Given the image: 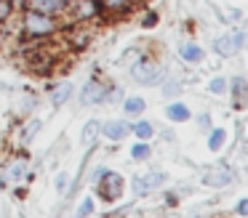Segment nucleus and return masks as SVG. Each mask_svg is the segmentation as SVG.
<instances>
[{
	"label": "nucleus",
	"instance_id": "473e14b6",
	"mask_svg": "<svg viewBox=\"0 0 248 218\" xmlns=\"http://www.w3.org/2000/svg\"><path fill=\"white\" fill-rule=\"evenodd\" d=\"M208 122H211V117H208V115H200V125L208 128Z\"/></svg>",
	"mask_w": 248,
	"mask_h": 218
},
{
	"label": "nucleus",
	"instance_id": "20e7f679",
	"mask_svg": "<svg viewBox=\"0 0 248 218\" xmlns=\"http://www.w3.org/2000/svg\"><path fill=\"white\" fill-rule=\"evenodd\" d=\"M93 186L99 189V197H102L104 202H115V200H120V197H123L125 181H123V175H120V173H115V170H107V173H104Z\"/></svg>",
	"mask_w": 248,
	"mask_h": 218
},
{
	"label": "nucleus",
	"instance_id": "c85d7f7f",
	"mask_svg": "<svg viewBox=\"0 0 248 218\" xmlns=\"http://www.w3.org/2000/svg\"><path fill=\"white\" fill-rule=\"evenodd\" d=\"M104 173H107V168H102V165H99V168H93V173H91V184H96V181L102 178Z\"/></svg>",
	"mask_w": 248,
	"mask_h": 218
},
{
	"label": "nucleus",
	"instance_id": "423d86ee",
	"mask_svg": "<svg viewBox=\"0 0 248 218\" xmlns=\"http://www.w3.org/2000/svg\"><path fill=\"white\" fill-rule=\"evenodd\" d=\"M107 101V85L102 80H91L86 83V88L80 90V104L83 106H99Z\"/></svg>",
	"mask_w": 248,
	"mask_h": 218
},
{
	"label": "nucleus",
	"instance_id": "f704fd0d",
	"mask_svg": "<svg viewBox=\"0 0 248 218\" xmlns=\"http://www.w3.org/2000/svg\"><path fill=\"white\" fill-rule=\"evenodd\" d=\"M64 3H70V0H64Z\"/></svg>",
	"mask_w": 248,
	"mask_h": 218
},
{
	"label": "nucleus",
	"instance_id": "7ed1b4c3",
	"mask_svg": "<svg viewBox=\"0 0 248 218\" xmlns=\"http://www.w3.org/2000/svg\"><path fill=\"white\" fill-rule=\"evenodd\" d=\"M131 77H134L136 83H141V85H157L160 77H163V69H160V64H157L155 58L139 56L134 64H131Z\"/></svg>",
	"mask_w": 248,
	"mask_h": 218
},
{
	"label": "nucleus",
	"instance_id": "1a4fd4ad",
	"mask_svg": "<svg viewBox=\"0 0 248 218\" xmlns=\"http://www.w3.org/2000/svg\"><path fill=\"white\" fill-rule=\"evenodd\" d=\"M64 35H67V40H70V45L78 48V51L91 43V29H88L86 24H78V21H70V24H67Z\"/></svg>",
	"mask_w": 248,
	"mask_h": 218
},
{
	"label": "nucleus",
	"instance_id": "c756f323",
	"mask_svg": "<svg viewBox=\"0 0 248 218\" xmlns=\"http://www.w3.org/2000/svg\"><path fill=\"white\" fill-rule=\"evenodd\" d=\"M163 93H166V96H173V93H179V85H176V83H168V85H163Z\"/></svg>",
	"mask_w": 248,
	"mask_h": 218
},
{
	"label": "nucleus",
	"instance_id": "393cba45",
	"mask_svg": "<svg viewBox=\"0 0 248 218\" xmlns=\"http://www.w3.org/2000/svg\"><path fill=\"white\" fill-rule=\"evenodd\" d=\"M208 90H211V93H216V96H221V93L227 90V80H224V77H214V80L208 83Z\"/></svg>",
	"mask_w": 248,
	"mask_h": 218
},
{
	"label": "nucleus",
	"instance_id": "6ab92c4d",
	"mask_svg": "<svg viewBox=\"0 0 248 218\" xmlns=\"http://www.w3.org/2000/svg\"><path fill=\"white\" fill-rule=\"evenodd\" d=\"M214 48H216V53H219V56H235V53H237L235 43H232V35L219 37V40L214 43Z\"/></svg>",
	"mask_w": 248,
	"mask_h": 218
},
{
	"label": "nucleus",
	"instance_id": "f3484780",
	"mask_svg": "<svg viewBox=\"0 0 248 218\" xmlns=\"http://www.w3.org/2000/svg\"><path fill=\"white\" fill-rule=\"evenodd\" d=\"M70 96H72V85L70 83H59L54 88V93H51V101H54V106H62V104L70 101Z\"/></svg>",
	"mask_w": 248,
	"mask_h": 218
},
{
	"label": "nucleus",
	"instance_id": "aec40b11",
	"mask_svg": "<svg viewBox=\"0 0 248 218\" xmlns=\"http://www.w3.org/2000/svg\"><path fill=\"white\" fill-rule=\"evenodd\" d=\"M131 133H134V136L139 138V141H150V138L155 136V131H152V125H150L147 120H139L134 128H131Z\"/></svg>",
	"mask_w": 248,
	"mask_h": 218
},
{
	"label": "nucleus",
	"instance_id": "5701e85b",
	"mask_svg": "<svg viewBox=\"0 0 248 218\" xmlns=\"http://www.w3.org/2000/svg\"><path fill=\"white\" fill-rule=\"evenodd\" d=\"M150 154H152V149H150V144H147V141H139L134 149H131V157H134L136 162H141V160H147Z\"/></svg>",
	"mask_w": 248,
	"mask_h": 218
},
{
	"label": "nucleus",
	"instance_id": "a878e982",
	"mask_svg": "<svg viewBox=\"0 0 248 218\" xmlns=\"http://www.w3.org/2000/svg\"><path fill=\"white\" fill-rule=\"evenodd\" d=\"M91 213H93V200L86 197V200L78 205V218H86V216H91Z\"/></svg>",
	"mask_w": 248,
	"mask_h": 218
},
{
	"label": "nucleus",
	"instance_id": "cd10ccee",
	"mask_svg": "<svg viewBox=\"0 0 248 218\" xmlns=\"http://www.w3.org/2000/svg\"><path fill=\"white\" fill-rule=\"evenodd\" d=\"M232 43H235V48L240 51V48L246 45V29H237L235 35H232Z\"/></svg>",
	"mask_w": 248,
	"mask_h": 218
},
{
	"label": "nucleus",
	"instance_id": "f8f14e48",
	"mask_svg": "<svg viewBox=\"0 0 248 218\" xmlns=\"http://www.w3.org/2000/svg\"><path fill=\"white\" fill-rule=\"evenodd\" d=\"M166 117L171 122H187L189 117H192V112H189L187 104H182V101H173V104L166 106Z\"/></svg>",
	"mask_w": 248,
	"mask_h": 218
},
{
	"label": "nucleus",
	"instance_id": "dca6fc26",
	"mask_svg": "<svg viewBox=\"0 0 248 218\" xmlns=\"http://www.w3.org/2000/svg\"><path fill=\"white\" fill-rule=\"evenodd\" d=\"M203 181L208 186H224V184H230V181H232V170L230 168H216V170H211Z\"/></svg>",
	"mask_w": 248,
	"mask_h": 218
},
{
	"label": "nucleus",
	"instance_id": "ddd939ff",
	"mask_svg": "<svg viewBox=\"0 0 248 218\" xmlns=\"http://www.w3.org/2000/svg\"><path fill=\"white\" fill-rule=\"evenodd\" d=\"M179 58L187 64H198V61H203V48L195 45V43H182L179 45Z\"/></svg>",
	"mask_w": 248,
	"mask_h": 218
},
{
	"label": "nucleus",
	"instance_id": "f03ea898",
	"mask_svg": "<svg viewBox=\"0 0 248 218\" xmlns=\"http://www.w3.org/2000/svg\"><path fill=\"white\" fill-rule=\"evenodd\" d=\"M102 16V5L99 0H70L64 8V21H78V24H91L93 19Z\"/></svg>",
	"mask_w": 248,
	"mask_h": 218
},
{
	"label": "nucleus",
	"instance_id": "bb28decb",
	"mask_svg": "<svg viewBox=\"0 0 248 218\" xmlns=\"http://www.w3.org/2000/svg\"><path fill=\"white\" fill-rule=\"evenodd\" d=\"M67 184H70V175H67V173H59V175H56V181H54L56 191H67Z\"/></svg>",
	"mask_w": 248,
	"mask_h": 218
},
{
	"label": "nucleus",
	"instance_id": "0eeeda50",
	"mask_svg": "<svg viewBox=\"0 0 248 218\" xmlns=\"http://www.w3.org/2000/svg\"><path fill=\"white\" fill-rule=\"evenodd\" d=\"M163 184H166V173H147V175H136V178L131 181L136 197L150 194L152 189H157V186H163Z\"/></svg>",
	"mask_w": 248,
	"mask_h": 218
},
{
	"label": "nucleus",
	"instance_id": "72a5a7b5",
	"mask_svg": "<svg viewBox=\"0 0 248 218\" xmlns=\"http://www.w3.org/2000/svg\"><path fill=\"white\" fill-rule=\"evenodd\" d=\"M0 32H3V24H0Z\"/></svg>",
	"mask_w": 248,
	"mask_h": 218
},
{
	"label": "nucleus",
	"instance_id": "412c9836",
	"mask_svg": "<svg viewBox=\"0 0 248 218\" xmlns=\"http://www.w3.org/2000/svg\"><path fill=\"white\" fill-rule=\"evenodd\" d=\"M224 144H227V131H224V128L211 131V136H208V149H211V152H219Z\"/></svg>",
	"mask_w": 248,
	"mask_h": 218
},
{
	"label": "nucleus",
	"instance_id": "b1692460",
	"mask_svg": "<svg viewBox=\"0 0 248 218\" xmlns=\"http://www.w3.org/2000/svg\"><path fill=\"white\" fill-rule=\"evenodd\" d=\"M16 14V5H14V0H0V24H6L11 16Z\"/></svg>",
	"mask_w": 248,
	"mask_h": 218
},
{
	"label": "nucleus",
	"instance_id": "9b49d317",
	"mask_svg": "<svg viewBox=\"0 0 248 218\" xmlns=\"http://www.w3.org/2000/svg\"><path fill=\"white\" fill-rule=\"evenodd\" d=\"M99 133H102V122H99V120H88L86 125H83V131H80V144L91 149L93 144H96Z\"/></svg>",
	"mask_w": 248,
	"mask_h": 218
},
{
	"label": "nucleus",
	"instance_id": "39448f33",
	"mask_svg": "<svg viewBox=\"0 0 248 218\" xmlns=\"http://www.w3.org/2000/svg\"><path fill=\"white\" fill-rule=\"evenodd\" d=\"M30 170H27V157H14L11 162L3 168V173H0V186L3 189H11V186H19L24 178H30Z\"/></svg>",
	"mask_w": 248,
	"mask_h": 218
},
{
	"label": "nucleus",
	"instance_id": "4468645a",
	"mask_svg": "<svg viewBox=\"0 0 248 218\" xmlns=\"http://www.w3.org/2000/svg\"><path fill=\"white\" fill-rule=\"evenodd\" d=\"M147 109V101L141 99V96H128V99H123V112L125 117H141V112Z\"/></svg>",
	"mask_w": 248,
	"mask_h": 218
},
{
	"label": "nucleus",
	"instance_id": "2eb2a0df",
	"mask_svg": "<svg viewBox=\"0 0 248 218\" xmlns=\"http://www.w3.org/2000/svg\"><path fill=\"white\" fill-rule=\"evenodd\" d=\"M131 3H134V0H99V5H102V14H112V16L125 14V11L131 8Z\"/></svg>",
	"mask_w": 248,
	"mask_h": 218
},
{
	"label": "nucleus",
	"instance_id": "f257e3e1",
	"mask_svg": "<svg viewBox=\"0 0 248 218\" xmlns=\"http://www.w3.org/2000/svg\"><path fill=\"white\" fill-rule=\"evenodd\" d=\"M19 27H22V35L27 40H46V37L56 35L64 24H62L59 16H48V14H38V11L22 8Z\"/></svg>",
	"mask_w": 248,
	"mask_h": 218
},
{
	"label": "nucleus",
	"instance_id": "4be33fe9",
	"mask_svg": "<svg viewBox=\"0 0 248 218\" xmlns=\"http://www.w3.org/2000/svg\"><path fill=\"white\" fill-rule=\"evenodd\" d=\"M40 128H43V122H40V120H30L27 125L22 128V136H19V141H22V144H30L35 136H38Z\"/></svg>",
	"mask_w": 248,
	"mask_h": 218
},
{
	"label": "nucleus",
	"instance_id": "9d476101",
	"mask_svg": "<svg viewBox=\"0 0 248 218\" xmlns=\"http://www.w3.org/2000/svg\"><path fill=\"white\" fill-rule=\"evenodd\" d=\"M102 133L109 141H123L131 133V125L125 120H109V122H102Z\"/></svg>",
	"mask_w": 248,
	"mask_h": 218
},
{
	"label": "nucleus",
	"instance_id": "2f4dec72",
	"mask_svg": "<svg viewBox=\"0 0 248 218\" xmlns=\"http://www.w3.org/2000/svg\"><path fill=\"white\" fill-rule=\"evenodd\" d=\"M237 213H240V216H248V200L237 202Z\"/></svg>",
	"mask_w": 248,
	"mask_h": 218
},
{
	"label": "nucleus",
	"instance_id": "7c9ffc66",
	"mask_svg": "<svg viewBox=\"0 0 248 218\" xmlns=\"http://www.w3.org/2000/svg\"><path fill=\"white\" fill-rule=\"evenodd\" d=\"M157 21V14H144V19H141V24L144 27H152Z\"/></svg>",
	"mask_w": 248,
	"mask_h": 218
},
{
	"label": "nucleus",
	"instance_id": "a211bd4d",
	"mask_svg": "<svg viewBox=\"0 0 248 218\" xmlns=\"http://www.w3.org/2000/svg\"><path fill=\"white\" fill-rule=\"evenodd\" d=\"M232 99H235L237 109H243V106H246V80H243V77L232 80Z\"/></svg>",
	"mask_w": 248,
	"mask_h": 218
},
{
	"label": "nucleus",
	"instance_id": "6e6552de",
	"mask_svg": "<svg viewBox=\"0 0 248 218\" xmlns=\"http://www.w3.org/2000/svg\"><path fill=\"white\" fill-rule=\"evenodd\" d=\"M24 8L38 11V14H48V16H64L67 3L64 0H24Z\"/></svg>",
	"mask_w": 248,
	"mask_h": 218
}]
</instances>
